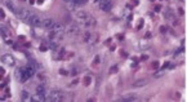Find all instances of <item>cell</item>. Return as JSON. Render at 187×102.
Segmentation results:
<instances>
[{"label": "cell", "instance_id": "obj_3", "mask_svg": "<svg viewBox=\"0 0 187 102\" xmlns=\"http://www.w3.org/2000/svg\"><path fill=\"white\" fill-rule=\"evenodd\" d=\"M27 22L32 25V26H43V18L36 14H30V17L27 18Z\"/></svg>", "mask_w": 187, "mask_h": 102}, {"label": "cell", "instance_id": "obj_13", "mask_svg": "<svg viewBox=\"0 0 187 102\" xmlns=\"http://www.w3.org/2000/svg\"><path fill=\"white\" fill-rule=\"evenodd\" d=\"M146 84H147V80L141 79V80H137L135 83H133V87H145Z\"/></svg>", "mask_w": 187, "mask_h": 102}, {"label": "cell", "instance_id": "obj_4", "mask_svg": "<svg viewBox=\"0 0 187 102\" xmlns=\"http://www.w3.org/2000/svg\"><path fill=\"white\" fill-rule=\"evenodd\" d=\"M47 100H49V101H53V102H59V101H62L63 100V93H62L61 91H52L51 92V96H49V98H47Z\"/></svg>", "mask_w": 187, "mask_h": 102}, {"label": "cell", "instance_id": "obj_7", "mask_svg": "<svg viewBox=\"0 0 187 102\" xmlns=\"http://www.w3.org/2000/svg\"><path fill=\"white\" fill-rule=\"evenodd\" d=\"M2 62L4 63V65H7V66H13L16 63L13 56H10V54H4L2 57Z\"/></svg>", "mask_w": 187, "mask_h": 102}, {"label": "cell", "instance_id": "obj_12", "mask_svg": "<svg viewBox=\"0 0 187 102\" xmlns=\"http://www.w3.org/2000/svg\"><path fill=\"white\" fill-rule=\"evenodd\" d=\"M137 100H138V96H137V94L127 96V97H123V98H120V101H129V102H132V101H137Z\"/></svg>", "mask_w": 187, "mask_h": 102}, {"label": "cell", "instance_id": "obj_11", "mask_svg": "<svg viewBox=\"0 0 187 102\" xmlns=\"http://www.w3.org/2000/svg\"><path fill=\"white\" fill-rule=\"evenodd\" d=\"M150 47H151V41H150V40H145V39H143V40L139 41V48H141L142 50H146V49H148Z\"/></svg>", "mask_w": 187, "mask_h": 102}, {"label": "cell", "instance_id": "obj_10", "mask_svg": "<svg viewBox=\"0 0 187 102\" xmlns=\"http://www.w3.org/2000/svg\"><path fill=\"white\" fill-rule=\"evenodd\" d=\"M53 25H54L53 18H45V20H43V26H44L45 29H52Z\"/></svg>", "mask_w": 187, "mask_h": 102}, {"label": "cell", "instance_id": "obj_19", "mask_svg": "<svg viewBox=\"0 0 187 102\" xmlns=\"http://www.w3.org/2000/svg\"><path fill=\"white\" fill-rule=\"evenodd\" d=\"M86 2H88V0H72V3H76V4H85Z\"/></svg>", "mask_w": 187, "mask_h": 102}, {"label": "cell", "instance_id": "obj_15", "mask_svg": "<svg viewBox=\"0 0 187 102\" xmlns=\"http://www.w3.org/2000/svg\"><path fill=\"white\" fill-rule=\"evenodd\" d=\"M36 93L45 94V85H37V88H36Z\"/></svg>", "mask_w": 187, "mask_h": 102}, {"label": "cell", "instance_id": "obj_8", "mask_svg": "<svg viewBox=\"0 0 187 102\" xmlns=\"http://www.w3.org/2000/svg\"><path fill=\"white\" fill-rule=\"evenodd\" d=\"M66 33L68 35H76L79 33V27L76 26V25H70V26L66 29Z\"/></svg>", "mask_w": 187, "mask_h": 102}, {"label": "cell", "instance_id": "obj_18", "mask_svg": "<svg viewBox=\"0 0 187 102\" xmlns=\"http://www.w3.org/2000/svg\"><path fill=\"white\" fill-rule=\"evenodd\" d=\"M163 75H165V71H164V70H161V71H159V73H156V74H155V78H161V76H163Z\"/></svg>", "mask_w": 187, "mask_h": 102}, {"label": "cell", "instance_id": "obj_16", "mask_svg": "<svg viewBox=\"0 0 187 102\" xmlns=\"http://www.w3.org/2000/svg\"><path fill=\"white\" fill-rule=\"evenodd\" d=\"M22 100L23 101H31V96H29V92H26V91L22 92Z\"/></svg>", "mask_w": 187, "mask_h": 102}, {"label": "cell", "instance_id": "obj_21", "mask_svg": "<svg viewBox=\"0 0 187 102\" xmlns=\"http://www.w3.org/2000/svg\"><path fill=\"white\" fill-rule=\"evenodd\" d=\"M66 2H67V3H72V0H66Z\"/></svg>", "mask_w": 187, "mask_h": 102}, {"label": "cell", "instance_id": "obj_6", "mask_svg": "<svg viewBox=\"0 0 187 102\" xmlns=\"http://www.w3.org/2000/svg\"><path fill=\"white\" fill-rule=\"evenodd\" d=\"M112 8V2L111 0H101L99 2V9L103 12H109Z\"/></svg>", "mask_w": 187, "mask_h": 102}, {"label": "cell", "instance_id": "obj_14", "mask_svg": "<svg viewBox=\"0 0 187 102\" xmlns=\"http://www.w3.org/2000/svg\"><path fill=\"white\" fill-rule=\"evenodd\" d=\"M0 35H2L4 39H7L8 40V37H9V33H8V30L5 29V27H0Z\"/></svg>", "mask_w": 187, "mask_h": 102}, {"label": "cell", "instance_id": "obj_1", "mask_svg": "<svg viewBox=\"0 0 187 102\" xmlns=\"http://www.w3.org/2000/svg\"><path fill=\"white\" fill-rule=\"evenodd\" d=\"M76 20L82 23V25H84V26H86V27H89V26H93V25L96 23V20L93 18L89 13H86V12H83V10H80V12H78L76 13Z\"/></svg>", "mask_w": 187, "mask_h": 102}, {"label": "cell", "instance_id": "obj_17", "mask_svg": "<svg viewBox=\"0 0 187 102\" xmlns=\"http://www.w3.org/2000/svg\"><path fill=\"white\" fill-rule=\"evenodd\" d=\"M7 7L9 8V9H12V10H13V12H16V7H14V4L13 3H12V2H7Z\"/></svg>", "mask_w": 187, "mask_h": 102}, {"label": "cell", "instance_id": "obj_2", "mask_svg": "<svg viewBox=\"0 0 187 102\" xmlns=\"http://www.w3.org/2000/svg\"><path fill=\"white\" fill-rule=\"evenodd\" d=\"M16 79H17L18 81H21V83H25L27 79H30L29 74L26 73V69H25V67L17 69V70H16Z\"/></svg>", "mask_w": 187, "mask_h": 102}, {"label": "cell", "instance_id": "obj_20", "mask_svg": "<svg viewBox=\"0 0 187 102\" xmlns=\"http://www.w3.org/2000/svg\"><path fill=\"white\" fill-rule=\"evenodd\" d=\"M0 18H4V13H3L2 9H0Z\"/></svg>", "mask_w": 187, "mask_h": 102}, {"label": "cell", "instance_id": "obj_5", "mask_svg": "<svg viewBox=\"0 0 187 102\" xmlns=\"http://www.w3.org/2000/svg\"><path fill=\"white\" fill-rule=\"evenodd\" d=\"M16 16L20 18V20H23V21H27V18L30 17V12L26 9V8H20V9H16Z\"/></svg>", "mask_w": 187, "mask_h": 102}, {"label": "cell", "instance_id": "obj_9", "mask_svg": "<svg viewBox=\"0 0 187 102\" xmlns=\"http://www.w3.org/2000/svg\"><path fill=\"white\" fill-rule=\"evenodd\" d=\"M31 101H34V102H43V101H45V97H44V94L35 93L34 96H31Z\"/></svg>", "mask_w": 187, "mask_h": 102}]
</instances>
